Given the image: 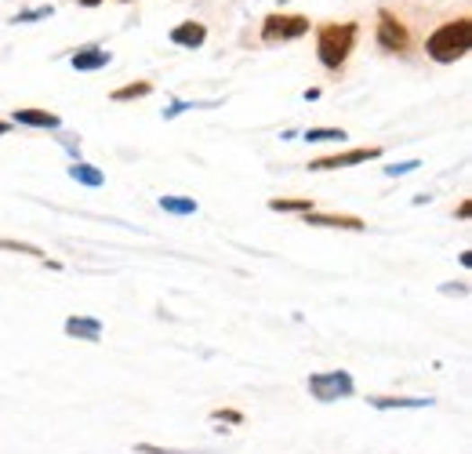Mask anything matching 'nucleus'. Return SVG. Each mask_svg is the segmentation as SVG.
I'll list each match as a JSON object with an SVG mask.
<instances>
[{"instance_id":"nucleus-25","label":"nucleus","mask_w":472,"mask_h":454,"mask_svg":"<svg viewBox=\"0 0 472 454\" xmlns=\"http://www.w3.org/2000/svg\"><path fill=\"white\" fill-rule=\"evenodd\" d=\"M76 4H84V8H94V4H102V0H76Z\"/></svg>"},{"instance_id":"nucleus-10","label":"nucleus","mask_w":472,"mask_h":454,"mask_svg":"<svg viewBox=\"0 0 472 454\" xmlns=\"http://www.w3.org/2000/svg\"><path fill=\"white\" fill-rule=\"evenodd\" d=\"M204 40H208V30H204V22H178L174 30H171V44H178V48H204Z\"/></svg>"},{"instance_id":"nucleus-9","label":"nucleus","mask_w":472,"mask_h":454,"mask_svg":"<svg viewBox=\"0 0 472 454\" xmlns=\"http://www.w3.org/2000/svg\"><path fill=\"white\" fill-rule=\"evenodd\" d=\"M370 407L378 411H422V407H432L429 396H367Z\"/></svg>"},{"instance_id":"nucleus-16","label":"nucleus","mask_w":472,"mask_h":454,"mask_svg":"<svg viewBox=\"0 0 472 454\" xmlns=\"http://www.w3.org/2000/svg\"><path fill=\"white\" fill-rule=\"evenodd\" d=\"M160 211L167 215H197V200L193 197H160Z\"/></svg>"},{"instance_id":"nucleus-15","label":"nucleus","mask_w":472,"mask_h":454,"mask_svg":"<svg viewBox=\"0 0 472 454\" xmlns=\"http://www.w3.org/2000/svg\"><path fill=\"white\" fill-rule=\"evenodd\" d=\"M149 91H153V84H149V80H131V84L117 87L110 99H113V102H135V99H146Z\"/></svg>"},{"instance_id":"nucleus-17","label":"nucleus","mask_w":472,"mask_h":454,"mask_svg":"<svg viewBox=\"0 0 472 454\" xmlns=\"http://www.w3.org/2000/svg\"><path fill=\"white\" fill-rule=\"evenodd\" d=\"M0 247L4 251H19V254H30V258H37V262H44L48 269H58V262H51L40 247H33V244H22V240H0Z\"/></svg>"},{"instance_id":"nucleus-20","label":"nucleus","mask_w":472,"mask_h":454,"mask_svg":"<svg viewBox=\"0 0 472 454\" xmlns=\"http://www.w3.org/2000/svg\"><path fill=\"white\" fill-rule=\"evenodd\" d=\"M51 15H55V8L48 4V8H33V12H22V15L15 19V22H37V19H51Z\"/></svg>"},{"instance_id":"nucleus-13","label":"nucleus","mask_w":472,"mask_h":454,"mask_svg":"<svg viewBox=\"0 0 472 454\" xmlns=\"http://www.w3.org/2000/svg\"><path fill=\"white\" fill-rule=\"evenodd\" d=\"M269 211H280V215H309V211H313V200H309V197H276V200H269Z\"/></svg>"},{"instance_id":"nucleus-18","label":"nucleus","mask_w":472,"mask_h":454,"mask_svg":"<svg viewBox=\"0 0 472 454\" xmlns=\"http://www.w3.org/2000/svg\"><path fill=\"white\" fill-rule=\"evenodd\" d=\"M306 142H345V131L342 128H309Z\"/></svg>"},{"instance_id":"nucleus-19","label":"nucleus","mask_w":472,"mask_h":454,"mask_svg":"<svg viewBox=\"0 0 472 454\" xmlns=\"http://www.w3.org/2000/svg\"><path fill=\"white\" fill-rule=\"evenodd\" d=\"M211 418H215V422H233V425H244V414H240V411H233V407H218V411H211Z\"/></svg>"},{"instance_id":"nucleus-24","label":"nucleus","mask_w":472,"mask_h":454,"mask_svg":"<svg viewBox=\"0 0 472 454\" xmlns=\"http://www.w3.org/2000/svg\"><path fill=\"white\" fill-rule=\"evenodd\" d=\"M468 215H472V204H468V200H465V204H461V208H458V218H468Z\"/></svg>"},{"instance_id":"nucleus-8","label":"nucleus","mask_w":472,"mask_h":454,"mask_svg":"<svg viewBox=\"0 0 472 454\" xmlns=\"http://www.w3.org/2000/svg\"><path fill=\"white\" fill-rule=\"evenodd\" d=\"M302 222L306 226H324V229L363 233V218H356V215H316V211H309V215H302Z\"/></svg>"},{"instance_id":"nucleus-22","label":"nucleus","mask_w":472,"mask_h":454,"mask_svg":"<svg viewBox=\"0 0 472 454\" xmlns=\"http://www.w3.org/2000/svg\"><path fill=\"white\" fill-rule=\"evenodd\" d=\"M185 110H193V102H171V106L164 110V120H174V117L185 113Z\"/></svg>"},{"instance_id":"nucleus-2","label":"nucleus","mask_w":472,"mask_h":454,"mask_svg":"<svg viewBox=\"0 0 472 454\" xmlns=\"http://www.w3.org/2000/svg\"><path fill=\"white\" fill-rule=\"evenodd\" d=\"M356 37H360V26L356 22H327L316 30V58L320 66L327 69H342L356 48Z\"/></svg>"},{"instance_id":"nucleus-12","label":"nucleus","mask_w":472,"mask_h":454,"mask_svg":"<svg viewBox=\"0 0 472 454\" xmlns=\"http://www.w3.org/2000/svg\"><path fill=\"white\" fill-rule=\"evenodd\" d=\"M15 124H22V128H44V131H58V128H62V120H58L55 113H48V110H33V106L15 110Z\"/></svg>"},{"instance_id":"nucleus-5","label":"nucleus","mask_w":472,"mask_h":454,"mask_svg":"<svg viewBox=\"0 0 472 454\" xmlns=\"http://www.w3.org/2000/svg\"><path fill=\"white\" fill-rule=\"evenodd\" d=\"M378 156H382V146H356V149H345V153H331V156L309 160V171H338V167L367 164V160H378Z\"/></svg>"},{"instance_id":"nucleus-26","label":"nucleus","mask_w":472,"mask_h":454,"mask_svg":"<svg viewBox=\"0 0 472 454\" xmlns=\"http://www.w3.org/2000/svg\"><path fill=\"white\" fill-rule=\"evenodd\" d=\"M8 128H12L8 120H0V138H4V135H8Z\"/></svg>"},{"instance_id":"nucleus-3","label":"nucleus","mask_w":472,"mask_h":454,"mask_svg":"<svg viewBox=\"0 0 472 454\" xmlns=\"http://www.w3.org/2000/svg\"><path fill=\"white\" fill-rule=\"evenodd\" d=\"M309 19L306 15H283V12H276V15H265V22H262V40L265 44H283V40H298V37H306L309 33Z\"/></svg>"},{"instance_id":"nucleus-23","label":"nucleus","mask_w":472,"mask_h":454,"mask_svg":"<svg viewBox=\"0 0 472 454\" xmlns=\"http://www.w3.org/2000/svg\"><path fill=\"white\" fill-rule=\"evenodd\" d=\"M418 167V160H407V164H389L386 167V174H407V171H414Z\"/></svg>"},{"instance_id":"nucleus-11","label":"nucleus","mask_w":472,"mask_h":454,"mask_svg":"<svg viewBox=\"0 0 472 454\" xmlns=\"http://www.w3.org/2000/svg\"><path fill=\"white\" fill-rule=\"evenodd\" d=\"M66 334L80 338V342H102V320H94V316H69L66 320Z\"/></svg>"},{"instance_id":"nucleus-21","label":"nucleus","mask_w":472,"mask_h":454,"mask_svg":"<svg viewBox=\"0 0 472 454\" xmlns=\"http://www.w3.org/2000/svg\"><path fill=\"white\" fill-rule=\"evenodd\" d=\"M135 450H138V454H189V450H164V447H156V443H138Z\"/></svg>"},{"instance_id":"nucleus-6","label":"nucleus","mask_w":472,"mask_h":454,"mask_svg":"<svg viewBox=\"0 0 472 454\" xmlns=\"http://www.w3.org/2000/svg\"><path fill=\"white\" fill-rule=\"evenodd\" d=\"M378 48H386V51H407L411 48V33H407L404 19H396L393 12L378 15Z\"/></svg>"},{"instance_id":"nucleus-14","label":"nucleus","mask_w":472,"mask_h":454,"mask_svg":"<svg viewBox=\"0 0 472 454\" xmlns=\"http://www.w3.org/2000/svg\"><path fill=\"white\" fill-rule=\"evenodd\" d=\"M69 178L73 182H80V186H91V190H99L102 182H106V174L99 171V167H91V164H69Z\"/></svg>"},{"instance_id":"nucleus-7","label":"nucleus","mask_w":472,"mask_h":454,"mask_svg":"<svg viewBox=\"0 0 472 454\" xmlns=\"http://www.w3.org/2000/svg\"><path fill=\"white\" fill-rule=\"evenodd\" d=\"M69 62H73L76 73H91V69H106V66L113 62V55H110L106 48H99V44H87V48H80Z\"/></svg>"},{"instance_id":"nucleus-1","label":"nucleus","mask_w":472,"mask_h":454,"mask_svg":"<svg viewBox=\"0 0 472 454\" xmlns=\"http://www.w3.org/2000/svg\"><path fill=\"white\" fill-rule=\"evenodd\" d=\"M472 48V22L468 19H454V22H443L440 30L429 33L425 40V55L440 66H450L458 58H465Z\"/></svg>"},{"instance_id":"nucleus-4","label":"nucleus","mask_w":472,"mask_h":454,"mask_svg":"<svg viewBox=\"0 0 472 454\" xmlns=\"http://www.w3.org/2000/svg\"><path fill=\"white\" fill-rule=\"evenodd\" d=\"M309 393L320 404H331V400L352 396L356 386H352V375H345V371H320V375H309Z\"/></svg>"}]
</instances>
